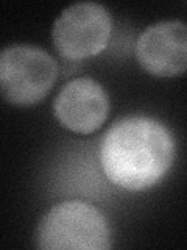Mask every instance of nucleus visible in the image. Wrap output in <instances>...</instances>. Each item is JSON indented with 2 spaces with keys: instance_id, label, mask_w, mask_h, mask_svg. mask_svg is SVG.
<instances>
[{
  "instance_id": "3",
  "label": "nucleus",
  "mask_w": 187,
  "mask_h": 250,
  "mask_svg": "<svg viewBox=\"0 0 187 250\" xmlns=\"http://www.w3.org/2000/svg\"><path fill=\"white\" fill-rule=\"evenodd\" d=\"M58 66L35 45H10L0 50V99L27 106L41 102L56 80Z\"/></svg>"
},
{
  "instance_id": "6",
  "label": "nucleus",
  "mask_w": 187,
  "mask_h": 250,
  "mask_svg": "<svg viewBox=\"0 0 187 250\" xmlns=\"http://www.w3.org/2000/svg\"><path fill=\"white\" fill-rule=\"evenodd\" d=\"M53 113L62 127L80 135L98 130L109 113L105 88L95 80L80 77L69 82L55 99Z\"/></svg>"
},
{
  "instance_id": "1",
  "label": "nucleus",
  "mask_w": 187,
  "mask_h": 250,
  "mask_svg": "<svg viewBox=\"0 0 187 250\" xmlns=\"http://www.w3.org/2000/svg\"><path fill=\"white\" fill-rule=\"evenodd\" d=\"M98 156L109 182L140 192L158 185L168 172L175 160V141L162 122L128 116L105 133Z\"/></svg>"
},
{
  "instance_id": "2",
  "label": "nucleus",
  "mask_w": 187,
  "mask_h": 250,
  "mask_svg": "<svg viewBox=\"0 0 187 250\" xmlns=\"http://www.w3.org/2000/svg\"><path fill=\"white\" fill-rule=\"evenodd\" d=\"M36 246L42 250H106L111 231L105 216L86 202L69 200L52 207L37 224Z\"/></svg>"
},
{
  "instance_id": "4",
  "label": "nucleus",
  "mask_w": 187,
  "mask_h": 250,
  "mask_svg": "<svg viewBox=\"0 0 187 250\" xmlns=\"http://www.w3.org/2000/svg\"><path fill=\"white\" fill-rule=\"evenodd\" d=\"M111 30V16L103 5L80 2L70 5L58 16L52 38L62 57L84 60L105 50Z\"/></svg>"
},
{
  "instance_id": "5",
  "label": "nucleus",
  "mask_w": 187,
  "mask_h": 250,
  "mask_svg": "<svg viewBox=\"0 0 187 250\" xmlns=\"http://www.w3.org/2000/svg\"><path fill=\"white\" fill-rule=\"evenodd\" d=\"M139 64L156 77H176L187 66V30L181 21H162L147 27L136 44Z\"/></svg>"
}]
</instances>
